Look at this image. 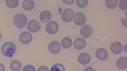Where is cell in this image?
<instances>
[{
  "mask_svg": "<svg viewBox=\"0 0 127 71\" xmlns=\"http://www.w3.org/2000/svg\"><path fill=\"white\" fill-rule=\"evenodd\" d=\"M16 50V45L13 42L9 41L3 43L1 49L2 54L4 56L8 57L13 56L15 54Z\"/></svg>",
  "mask_w": 127,
  "mask_h": 71,
  "instance_id": "6da1fadb",
  "label": "cell"
},
{
  "mask_svg": "<svg viewBox=\"0 0 127 71\" xmlns=\"http://www.w3.org/2000/svg\"><path fill=\"white\" fill-rule=\"evenodd\" d=\"M28 21V18L26 16L21 13L15 14L13 19L14 25L16 28L19 29H22L25 27Z\"/></svg>",
  "mask_w": 127,
  "mask_h": 71,
  "instance_id": "7a4b0ae2",
  "label": "cell"
},
{
  "mask_svg": "<svg viewBox=\"0 0 127 71\" xmlns=\"http://www.w3.org/2000/svg\"><path fill=\"white\" fill-rule=\"evenodd\" d=\"M59 26L56 21H51L46 24L45 29L47 33L50 35H53L56 33L58 30Z\"/></svg>",
  "mask_w": 127,
  "mask_h": 71,
  "instance_id": "3957f363",
  "label": "cell"
},
{
  "mask_svg": "<svg viewBox=\"0 0 127 71\" xmlns=\"http://www.w3.org/2000/svg\"><path fill=\"white\" fill-rule=\"evenodd\" d=\"M41 26L40 23L38 20L32 19L28 23L27 28L28 30L32 33H35L40 29Z\"/></svg>",
  "mask_w": 127,
  "mask_h": 71,
  "instance_id": "277c9868",
  "label": "cell"
},
{
  "mask_svg": "<svg viewBox=\"0 0 127 71\" xmlns=\"http://www.w3.org/2000/svg\"><path fill=\"white\" fill-rule=\"evenodd\" d=\"M61 46L59 42L56 41H53L49 43L48 49L49 51L53 54H56L61 51Z\"/></svg>",
  "mask_w": 127,
  "mask_h": 71,
  "instance_id": "5b68a950",
  "label": "cell"
},
{
  "mask_svg": "<svg viewBox=\"0 0 127 71\" xmlns=\"http://www.w3.org/2000/svg\"><path fill=\"white\" fill-rule=\"evenodd\" d=\"M32 39V35L29 32L26 31L22 32L19 35V39L22 43L26 44L30 43Z\"/></svg>",
  "mask_w": 127,
  "mask_h": 71,
  "instance_id": "8992f818",
  "label": "cell"
},
{
  "mask_svg": "<svg viewBox=\"0 0 127 71\" xmlns=\"http://www.w3.org/2000/svg\"><path fill=\"white\" fill-rule=\"evenodd\" d=\"M74 12L70 8H67L64 11L62 15V18L63 20L66 22L71 21L73 19Z\"/></svg>",
  "mask_w": 127,
  "mask_h": 71,
  "instance_id": "52a82bcc",
  "label": "cell"
},
{
  "mask_svg": "<svg viewBox=\"0 0 127 71\" xmlns=\"http://www.w3.org/2000/svg\"><path fill=\"white\" fill-rule=\"evenodd\" d=\"M73 21L78 26H82L86 21V17L84 14L81 12H77L74 16Z\"/></svg>",
  "mask_w": 127,
  "mask_h": 71,
  "instance_id": "ba28073f",
  "label": "cell"
},
{
  "mask_svg": "<svg viewBox=\"0 0 127 71\" xmlns=\"http://www.w3.org/2000/svg\"><path fill=\"white\" fill-rule=\"evenodd\" d=\"M80 32L82 36L85 38H88L92 35L93 29L90 25L85 24L81 27Z\"/></svg>",
  "mask_w": 127,
  "mask_h": 71,
  "instance_id": "9c48e42d",
  "label": "cell"
},
{
  "mask_svg": "<svg viewBox=\"0 0 127 71\" xmlns=\"http://www.w3.org/2000/svg\"><path fill=\"white\" fill-rule=\"evenodd\" d=\"M95 55L96 58L101 61L106 60L108 56L107 51L103 48H100L97 49L95 52Z\"/></svg>",
  "mask_w": 127,
  "mask_h": 71,
  "instance_id": "30bf717a",
  "label": "cell"
},
{
  "mask_svg": "<svg viewBox=\"0 0 127 71\" xmlns=\"http://www.w3.org/2000/svg\"><path fill=\"white\" fill-rule=\"evenodd\" d=\"M91 59L90 55L86 52L81 53L78 57V60L81 64L86 65L89 63Z\"/></svg>",
  "mask_w": 127,
  "mask_h": 71,
  "instance_id": "8fae6325",
  "label": "cell"
},
{
  "mask_svg": "<svg viewBox=\"0 0 127 71\" xmlns=\"http://www.w3.org/2000/svg\"><path fill=\"white\" fill-rule=\"evenodd\" d=\"M110 49L112 52L116 54H118L121 53L123 50V46L119 42L116 41L111 45Z\"/></svg>",
  "mask_w": 127,
  "mask_h": 71,
  "instance_id": "7c38bea8",
  "label": "cell"
},
{
  "mask_svg": "<svg viewBox=\"0 0 127 71\" xmlns=\"http://www.w3.org/2000/svg\"><path fill=\"white\" fill-rule=\"evenodd\" d=\"M86 44V41L84 38L78 37L74 40L73 42V46L76 49L80 50L84 49Z\"/></svg>",
  "mask_w": 127,
  "mask_h": 71,
  "instance_id": "4fadbf2b",
  "label": "cell"
},
{
  "mask_svg": "<svg viewBox=\"0 0 127 71\" xmlns=\"http://www.w3.org/2000/svg\"><path fill=\"white\" fill-rule=\"evenodd\" d=\"M52 16V14L50 11L45 10L41 13L39 18L41 22L44 23H46L51 19Z\"/></svg>",
  "mask_w": 127,
  "mask_h": 71,
  "instance_id": "5bb4252c",
  "label": "cell"
},
{
  "mask_svg": "<svg viewBox=\"0 0 127 71\" xmlns=\"http://www.w3.org/2000/svg\"><path fill=\"white\" fill-rule=\"evenodd\" d=\"M9 67L10 69L12 71H21L22 65L19 61L14 60L10 63Z\"/></svg>",
  "mask_w": 127,
  "mask_h": 71,
  "instance_id": "9a60e30c",
  "label": "cell"
},
{
  "mask_svg": "<svg viewBox=\"0 0 127 71\" xmlns=\"http://www.w3.org/2000/svg\"><path fill=\"white\" fill-rule=\"evenodd\" d=\"M117 67L121 69H124L127 68V58L122 57L118 58L116 62Z\"/></svg>",
  "mask_w": 127,
  "mask_h": 71,
  "instance_id": "2e32d148",
  "label": "cell"
},
{
  "mask_svg": "<svg viewBox=\"0 0 127 71\" xmlns=\"http://www.w3.org/2000/svg\"><path fill=\"white\" fill-rule=\"evenodd\" d=\"M22 6L25 10L30 11L33 10L35 6L34 1L32 0H25L23 2Z\"/></svg>",
  "mask_w": 127,
  "mask_h": 71,
  "instance_id": "e0dca14e",
  "label": "cell"
},
{
  "mask_svg": "<svg viewBox=\"0 0 127 71\" xmlns=\"http://www.w3.org/2000/svg\"><path fill=\"white\" fill-rule=\"evenodd\" d=\"M61 44L64 48L65 49H68L72 46V41L71 38L68 37H65L62 39Z\"/></svg>",
  "mask_w": 127,
  "mask_h": 71,
  "instance_id": "ac0fdd59",
  "label": "cell"
},
{
  "mask_svg": "<svg viewBox=\"0 0 127 71\" xmlns=\"http://www.w3.org/2000/svg\"><path fill=\"white\" fill-rule=\"evenodd\" d=\"M119 1V0H106L105 3L108 8L110 9H113L117 7Z\"/></svg>",
  "mask_w": 127,
  "mask_h": 71,
  "instance_id": "d6986e66",
  "label": "cell"
},
{
  "mask_svg": "<svg viewBox=\"0 0 127 71\" xmlns=\"http://www.w3.org/2000/svg\"><path fill=\"white\" fill-rule=\"evenodd\" d=\"M50 71H65L63 65L60 63H57L53 65L51 67Z\"/></svg>",
  "mask_w": 127,
  "mask_h": 71,
  "instance_id": "ffe728a7",
  "label": "cell"
},
{
  "mask_svg": "<svg viewBox=\"0 0 127 71\" xmlns=\"http://www.w3.org/2000/svg\"><path fill=\"white\" fill-rule=\"evenodd\" d=\"M5 3L7 6L9 8H15L19 5V1L18 0H6Z\"/></svg>",
  "mask_w": 127,
  "mask_h": 71,
  "instance_id": "44dd1931",
  "label": "cell"
},
{
  "mask_svg": "<svg viewBox=\"0 0 127 71\" xmlns=\"http://www.w3.org/2000/svg\"><path fill=\"white\" fill-rule=\"evenodd\" d=\"M88 1V0H77L76 4L79 7L83 8L85 7L87 5Z\"/></svg>",
  "mask_w": 127,
  "mask_h": 71,
  "instance_id": "7402d4cb",
  "label": "cell"
},
{
  "mask_svg": "<svg viewBox=\"0 0 127 71\" xmlns=\"http://www.w3.org/2000/svg\"><path fill=\"white\" fill-rule=\"evenodd\" d=\"M127 0H121L119 4V8L121 10H126L127 8Z\"/></svg>",
  "mask_w": 127,
  "mask_h": 71,
  "instance_id": "603a6c76",
  "label": "cell"
},
{
  "mask_svg": "<svg viewBox=\"0 0 127 71\" xmlns=\"http://www.w3.org/2000/svg\"><path fill=\"white\" fill-rule=\"evenodd\" d=\"M22 71H36L34 67L31 65H27L23 68Z\"/></svg>",
  "mask_w": 127,
  "mask_h": 71,
  "instance_id": "cb8c5ba5",
  "label": "cell"
},
{
  "mask_svg": "<svg viewBox=\"0 0 127 71\" xmlns=\"http://www.w3.org/2000/svg\"><path fill=\"white\" fill-rule=\"evenodd\" d=\"M37 71H49V69L46 66L42 65L40 66L38 69Z\"/></svg>",
  "mask_w": 127,
  "mask_h": 71,
  "instance_id": "d4e9b609",
  "label": "cell"
},
{
  "mask_svg": "<svg viewBox=\"0 0 127 71\" xmlns=\"http://www.w3.org/2000/svg\"><path fill=\"white\" fill-rule=\"evenodd\" d=\"M62 1L64 3L67 5H71L74 2V0H62Z\"/></svg>",
  "mask_w": 127,
  "mask_h": 71,
  "instance_id": "484cf974",
  "label": "cell"
},
{
  "mask_svg": "<svg viewBox=\"0 0 127 71\" xmlns=\"http://www.w3.org/2000/svg\"><path fill=\"white\" fill-rule=\"evenodd\" d=\"M84 71H96L94 68L91 67H88L86 68Z\"/></svg>",
  "mask_w": 127,
  "mask_h": 71,
  "instance_id": "4316f807",
  "label": "cell"
},
{
  "mask_svg": "<svg viewBox=\"0 0 127 71\" xmlns=\"http://www.w3.org/2000/svg\"><path fill=\"white\" fill-rule=\"evenodd\" d=\"M5 67L4 65L0 63V71H5Z\"/></svg>",
  "mask_w": 127,
  "mask_h": 71,
  "instance_id": "83f0119b",
  "label": "cell"
},
{
  "mask_svg": "<svg viewBox=\"0 0 127 71\" xmlns=\"http://www.w3.org/2000/svg\"><path fill=\"white\" fill-rule=\"evenodd\" d=\"M2 35L1 34H0V44L1 43V42L2 41Z\"/></svg>",
  "mask_w": 127,
  "mask_h": 71,
  "instance_id": "f1b7e54d",
  "label": "cell"
},
{
  "mask_svg": "<svg viewBox=\"0 0 127 71\" xmlns=\"http://www.w3.org/2000/svg\"></svg>",
  "mask_w": 127,
  "mask_h": 71,
  "instance_id": "f546056e",
  "label": "cell"
}]
</instances>
